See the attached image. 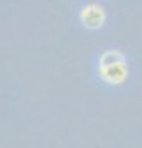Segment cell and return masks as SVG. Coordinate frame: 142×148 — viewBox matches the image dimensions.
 Masks as SVG:
<instances>
[{
  "label": "cell",
  "mask_w": 142,
  "mask_h": 148,
  "mask_svg": "<svg viewBox=\"0 0 142 148\" xmlns=\"http://www.w3.org/2000/svg\"><path fill=\"white\" fill-rule=\"evenodd\" d=\"M128 75V66L125 58L116 52L109 51L100 59V77L107 84H121Z\"/></svg>",
  "instance_id": "6da1fadb"
},
{
  "label": "cell",
  "mask_w": 142,
  "mask_h": 148,
  "mask_svg": "<svg viewBox=\"0 0 142 148\" xmlns=\"http://www.w3.org/2000/svg\"><path fill=\"white\" fill-rule=\"evenodd\" d=\"M81 19H83V23H84L86 26H90V28H98V26H102V23H104V9L98 7V5H95V4H91V5H88V7L83 11Z\"/></svg>",
  "instance_id": "7a4b0ae2"
}]
</instances>
